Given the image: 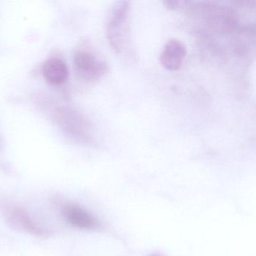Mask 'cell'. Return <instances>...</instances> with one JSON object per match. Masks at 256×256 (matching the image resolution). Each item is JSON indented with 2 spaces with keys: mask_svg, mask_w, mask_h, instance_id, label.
Returning <instances> with one entry per match:
<instances>
[{
  "mask_svg": "<svg viewBox=\"0 0 256 256\" xmlns=\"http://www.w3.org/2000/svg\"><path fill=\"white\" fill-rule=\"evenodd\" d=\"M44 106L56 126L76 143L92 145L95 142L92 126L86 116L70 104L47 101Z\"/></svg>",
  "mask_w": 256,
  "mask_h": 256,
  "instance_id": "obj_1",
  "label": "cell"
},
{
  "mask_svg": "<svg viewBox=\"0 0 256 256\" xmlns=\"http://www.w3.org/2000/svg\"><path fill=\"white\" fill-rule=\"evenodd\" d=\"M130 2H118L110 13L107 24V38L110 47L116 54H121L128 44Z\"/></svg>",
  "mask_w": 256,
  "mask_h": 256,
  "instance_id": "obj_2",
  "label": "cell"
},
{
  "mask_svg": "<svg viewBox=\"0 0 256 256\" xmlns=\"http://www.w3.org/2000/svg\"><path fill=\"white\" fill-rule=\"evenodd\" d=\"M193 10L200 13L210 28L224 34H229L238 26L239 20L232 8L216 5L214 2H198Z\"/></svg>",
  "mask_w": 256,
  "mask_h": 256,
  "instance_id": "obj_3",
  "label": "cell"
},
{
  "mask_svg": "<svg viewBox=\"0 0 256 256\" xmlns=\"http://www.w3.org/2000/svg\"><path fill=\"white\" fill-rule=\"evenodd\" d=\"M73 66L78 77L86 82H96L107 72L106 62L90 50H78L73 56Z\"/></svg>",
  "mask_w": 256,
  "mask_h": 256,
  "instance_id": "obj_4",
  "label": "cell"
},
{
  "mask_svg": "<svg viewBox=\"0 0 256 256\" xmlns=\"http://www.w3.org/2000/svg\"><path fill=\"white\" fill-rule=\"evenodd\" d=\"M4 215L7 222L14 229L36 236H46L49 234L48 230L37 224L23 208L8 206L4 212Z\"/></svg>",
  "mask_w": 256,
  "mask_h": 256,
  "instance_id": "obj_5",
  "label": "cell"
},
{
  "mask_svg": "<svg viewBox=\"0 0 256 256\" xmlns=\"http://www.w3.org/2000/svg\"><path fill=\"white\" fill-rule=\"evenodd\" d=\"M62 216L68 224L80 230H95L101 227V224L97 218L76 204L64 205Z\"/></svg>",
  "mask_w": 256,
  "mask_h": 256,
  "instance_id": "obj_6",
  "label": "cell"
},
{
  "mask_svg": "<svg viewBox=\"0 0 256 256\" xmlns=\"http://www.w3.org/2000/svg\"><path fill=\"white\" fill-rule=\"evenodd\" d=\"M187 54L185 44L179 40H170L166 43L160 55L162 66L169 71H176L182 66Z\"/></svg>",
  "mask_w": 256,
  "mask_h": 256,
  "instance_id": "obj_7",
  "label": "cell"
},
{
  "mask_svg": "<svg viewBox=\"0 0 256 256\" xmlns=\"http://www.w3.org/2000/svg\"><path fill=\"white\" fill-rule=\"evenodd\" d=\"M42 73L48 84L52 86H59L68 80L70 71L64 60L58 56H52L43 64Z\"/></svg>",
  "mask_w": 256,
  "mask_h": 256,
  "instance_id": "obj_8",
  "label": "cell"
},
{
  "mask_svg": "<svg viewBox=\"0 0 256 256\" xmlns=\"http://www.w3.org/2000/svg\"><path fill=\"white\" fill-rule=\"evenodd\" d=\"M148 256H166L161 253H152V254H148Z\"/></svg>",
  "mask_w": 256,
  "mask_h": 256,
  "instance_id": "obj_9",
  "label": "cell"
},
{
  "mask_svg": "<svg viewBox=\"0 0 256 256\" xmlns=\"http://www.w3.org/2000/svg\"><path fill=\"white\" fill-rule=\"evenodd\" d=\"M2 148H4V140H2V137L0 136V150H2Z\"/></svg>",
  "mask_w": 256,
  "mask_h": 256,
  "instance_id": "obj_10",
  "label": "cell"
}]
</instances>
